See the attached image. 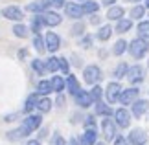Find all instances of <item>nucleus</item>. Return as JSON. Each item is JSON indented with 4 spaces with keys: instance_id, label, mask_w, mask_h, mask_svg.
Listing matches in <instances>:
<instances>
[{
    "instance_id": "obj_1",
    "label": "nucleus",
    "mask_w": 149,
    "mask_h": 145,
    "mask_svg": "<svg viewBox=\"0 0 149 145\" xmlns=\"http://www.w3.org/2000/svg\"><path fill=\"white\" fill-rule=\"evenodd\" d=\"M129 53L133 59H144V57L149 53V40L147 39H142V37H136L129 42Z\"/></svg>"
},
{
    "instance_id": "obj_2",
    "label": "nucleus",
    "mask_w": 149,
    "mask_h": 145,
    "mask_svg": "<svg viewBox=\"0 0 149 145\" xmlns=\"http://www.w3.org/2000/svg\"><path fill=\"white\" fill-rule=\"evenodd\" d=\"M101 79H103V72L98 65H88V66L83 68V81L87 85L94 86V85H98Z\"/></svg>"
},
{
    "instance_id": "obj_3",
    "label": "nucleus",
    "mask_w": 149,
    "mask_h": 145,
    "mask_svg": "<svg viewBox=\"0 0 149 145\" xmlns=\"http://www.w3.org/2000/svg\"><path fill=\"white\" fill-rule=\"evenodd\" d=\"M122 90H123V86L120 81H111V83L107 85V88H105V99L109 105H116V103H120V96H122Z\"/></svg>"
},
{
    "instance_id": "obj_4",
    "label": "nucleus",
    "mask_w": 149,
    "mask_h": 145,
    "mask_svg": "<svg viewBox=\"0 0 149 145\" xmlns=\"http://www.w3.org/2000/svg\"><path fill=\"white\" fill-rule=\"evenodd\" d=\"M0 15L6 20H11V22H22L24 20V9L19 8V6H6V8L0 9Z\"/></svg>"
},
{
    "instance_id": "obj_5",
    "label": "nucleus",
    "mask_w": 149,
    "mask_h": 145,
    "mask_svg": "<svg viewBox=\"0 0 149 145\" xmlns=\"http://www.w3.org/2000/svg\"><path fill=\"white\" fill-rule=\"evenodd\" d=\"M116 129H118V125L114 119H111V118L101 119V134H103V140L105 142H114V138L118 136Z\"/></svg>"
},
{
    "instance_id": "obj_6",
    "label": "nucleus",
    "mask_w": 149,
    "mask_h": 145,
    "mask_svg": "<svg viewBox=\"0 0 149 145\" xmlns=\"http://www.w3.org/2000/svg\"><path fill=\"white\" fill-rule=\"evenodd\" d=\"M22 127L26 129L28 134H31V132H35L41 129V125H42V114L41 112H37V114H28L24 119H22Z\"/></svg>"
},
{
    "instance_id": "obj_7",
    "label": "nucleus",
    "mask_w": 149,
    "mask_h": 145,
    "mask_svg": "<svg viewBox=\"0 0 149 145\" xmlns=\"http://www.w3.org/2000/svg\"><path fill=\"white\" fill-rule=\"evenodd\" d=\"M131 116L133 114H131L125 107H120V108L114 110L112 118H114V121H116V125L120 127V129H129L131 127Z\"/></svg>"
},
{
    "instance_id": "obj_8",
    "label": "nucleus",
    "mask_w": 149,
    "mask_h": 145,
    "mask_svg": "<svg viewBox=\"0 0 149 145\" xmlns=\"http://www.w3.org/2000/svg\"><path fill=\"white\" fill-rule=\"evenodd\" d=\"M127 79H129V83L133 85V86L140 85V83H144V81H146V70H144V66H140V65L129 66Z\"/></svg>"
},
{
    "instance_id": "obj_9",
    "label": "nucleus",
    "mask_w": 149,
    "mask_h": 145,
    "mask_svg": "<svg viewBox=\"0 0 149 145\" xmlns=\"http://www.w3.org/2000/svg\"><path fill=\"white\" fill-rule=\"evenodd\" d=\"M138 96H140L138 86H129V88H123L122 90V96H120V103H122L123 107L133 105V103L138 99Z\"/></svg>"
},
{
    "instance_id": "obj_10",
    "label": "nucleus",
    "mask_w": 149,
    "mask_h": 145,
    "mask_svg": "<svg viewBox=\"0 0 149 145\" xmlns=\"http://www.w3.org/2000/svg\"><path fill=\"white\" fill-rule=\"evenodd\" d=\"M65 15L68 17V19H72V20H81L83 17H85V11L81 8V4H77V2H66Z\"/></svg>"
},
{
    "instance_id": "obj_11",
    "label": "nucleus",
    "mask_w": 149,
    "mask_h": 145,
    "mask_svg": "<svg viewBox=\"0 0 149 145\" xmlns=\"http://www.w3.org/2000/svg\"><path fill=\"white\" fill-rule=\"evenodd\" d=\"M48 9H52V0H33V2L26 6V11H30L33 15L46 13Z\"/></svg>"
},
{
    "instance_id": "obj_12",
    "label": "nucleus",
    "mask_w": 149,
    "mask_h": 145,
    "mask_svg": "<svg viewBox=\"0 0 149 145\" xmlns=\"http://www.w3.org/2000/svg\"><path fill=\"white\" fill-rule=\"evenodd\" d=\"M127 140L131 145H146L147 143V134L144 129H131V132L127 134Z\"/></svg>"
},
{
    "instance_id": "obj_13",
    "label": "nucleus",
    "mask_w": 149,
    "mask_h": 145,
    "mask_svg": "<svg viewBox=\"0 0 149 145\" xmlns=\"http://www.w3.org/2000/svg\"><path fill=\"white\" fill-rule=\"evenodd\" d=\"M44 40H46V51H50V53H55L61 48V37L55 31H46Z\"/></svg>"
},
{
    "instance_id": "obj_14",
    "label": "nucleus",
    "mask_w": 149,
    "mask_h": 145,
    "mask_svg": "<svg viewBox=\"0 0 149 145\" xmlns=\"http://www.w3.org/2000/svg\"><path fill=\"white\" fill-rule=\"evenodd\" d=\"M149 112V101L146 99H136L133 105H131V114L134 116V118H142V116H146Z\"/></svg>"
},
{
    "instance_id": "obj_15",
    "label": "nucleus",
    "mask_w": 149,
    "mask_h": 145,
    "mask_svg": "<svg viewBox=\"0 0 149 145\" xmlns=\"http://www.w3.org/2000/svg\"><path fill=\"white\" fill-rule=\"evenodd\" d=\"M94 114L100 116V118H112L114 108L105 101H98V103H94Z\"/></svg>"
},
{
    "instance_id": "obj_16",
    "label": "nucleus",
    "mask_w": 149,
    "mask_h": 145,
    "mask_svg": "<svg viewBox=\"0 0 149 145\" xmlns=\"http://www.w3.org/2000/svg\"><path fill=\"white\" fill-rule=\"evenodd\" d=\"M74 99H76V105L79 108H88V107L94 105V99H92V96H90V90H81Z\"/></svg>"
},
{
    "instance_id": "obj_17",
    "label": "nucleus",
    "mask_w": 149,
    "mask_h": 145,
    "mask_svg": "<svg viewBox=\"0 0 149 145\" xmlns=\"http://www.w3.org/2000/svg\"><path fill=\"white\" fill-rule=\"evenodd\" d=\"M44 22H46V28H57L63 22V17L59 15L57 9H48L44 13Z\"/></svg>"
},
{
    "instance_id": "obj_18",
    "label": "nucleus",
    "mask_w": 149,
    "mask_h": 145,
    "mask_svg": "<svg viewBox=\"0 0 149 145\" xmlns=\"http://www.w3.org/2000/svg\"><path fill=\"white\" fill-rule=\"evenodd\" d=\"M107 20H112V22H118V20H122L123 17H125V9H123V6H111V8H107Z\"/></svg>"
},
{
    "instance_id": "obj_19",
    "label": "nucleus",
    "mask_w": 149,
    "mask_h": 145,
    "mask_svg": "<svg viewBox=\"0 0 149 145\" xmlns=\"http://www.w3.org/2000/svg\"><path fill=\"white\" fill-rule=\"evenodd\" d=\"M66 90H68V94L74 96V97H76L79 92L83 90L81 85H79V81H77V77H76L74 74H68V75H66Z\"/></svg>"
},
{
    "instance_id": "obj_20",
    "label": "nucleus",
    "mask_w": 149,
    "mask_h": 145,
    "mask_svg": "<svg viewBox=\"0 0 149 145\" xmlns=\"http://www.w3.org/2000/svg\"><path fill=\"white\" fill-rule=\"evenodd\" d=\"M39 96L37 92H33V94H30L26 97V101H24V107H22V114H33V110H37V101H39Z\"/></svg>"
},
{
    "instance_id": "obj_21",
    "label": "nucleus",
    "mask_w": 149,
    "mask_h": 145,
    "mask_svg": "<svg viewBox=\"0 0 149 145\" xmlns=\"http://www.w3.org/2000/svg\"><path fill=\"white\" fill-rule=\"evenodd\" d=\"M81 145H96L98 142V129H85V132L79 136Z\"/></svg>"
},
{
    "instance_id": "obj_22",
    "label": "nucleus",
    "mask_w": 149,
    "mask_h": 145,
    "mask_svg": "<svg viewBox=\"0 0 149 145\" xmlns=\"http://www.w3.org/2000/svg\"><path fill=\"white\" fill-rule=\"evenodd\" d=\"M112 33H114V28H112L111 24H103V26L98 28V31H96L94 37L98 39L100 42H107V40L112 37Z\"/></svg>"
},
{
    "instance_id": "obj_23",
    "label": "nucleus",
    "mask_w": 149,
    "mask_h": 145,
    "mask_svg": "<svg viewBox=\"0 0 149 145\" xmlns=\"http://www.w3.org/2000/svg\"><path fill=\"white\" fill-rule=\"evenodd\" d=\"M50 83H52V88H54L55 94H63L66 90V77H63V75H52Z\"/></svg>"
},
{
    "instance_id": "obj_24",
    "label": "nucleus",
    "mask_w": 149,
    "mask_h": 145,
    "mask_svg": "<svg viewBox=\"0 0 149 145\" xmlns=\"http://www.w3.org/2000/svg\"><path fill=\"white\" fill-rule=\"evenodd\" d=\"M42 28H46V22H44V13L33 15L31 17V22H30V30L33 33H41Z\"/></svg>"
},
{
    "instance_id": "obj_25",
    "label": "nucleus",
    "mask_w": 149,
    "mask_h": 145,
    "mask_svg": "<svg viewBox=\"0 0 149 145\" xmlns=\"http://www.w3.org/2000/svg\"><path fill=\"white\" fill-rule=\"evenodd\" d=\"M35 92L39 96H50L52 92H54V88H52V83H50V79H41L37 83V86H35Z\"/></svg>"
},
{
    "instance_id": "obj_26",
    "label": "nucleus",
    "mask_w": 149,
    "mask_h": 145,
    "mask_svg": "<svg viewBox=\"0 0 149 145\" xmlns=\"http://www.w3.org/2000/svg\"><path fill=\"white\" fill-rule=\"evenodd\" d=\"M52 107H54V101L50 99L48 96H42V97H39V101H37V112H41V114H48Z\"/></svg>"
},
{
    "instance_id": "obj_27",
    "label": "nucleus",
    "mask_w": 149,
    "mask_h": 145,
    "mask_svg": "<svg viewBox=\"0 0 149 145\" xmlns=\"http://www.w3.org/2000/svg\"><path fill=\"white\" fill-rule=\"evenodd\" d=\"M81 8L85 11V15H94V13H98V11H100L101 4L96 2V0H83V2H81Z\"/></svg>"
},
{
    "instance_id": "obj_28",
    "label": "nucleus",
    "mask_w": 149,
    "mask_h": 145,
    "mask_svg": "<svg viewBox=\"0 0 149 145\" xmlns=\"http://www.w3.org/2000/svg\"><path fill=\"white\" fill-rule=\"evenodd\" d=\"M146 9H147V8H146L144 4H134L133 8L129 9V17H131L133 20H142V19L146 17Z\"/></svg>"
},
{
    "instance_id": "obj_29",
    "label": "nucleus",
    "mask_w": 149,
    "mask_h": 145,
    "mask_svg": "<svg viewBox=\"0 0 149 145\" xmlns=\"http://www.w3.org/2000/svg\"><path fill=\"white\" fill-rule=\"evenodd\" d=\"M131 30H133V19H125V17H123L122 20H118L116 26H114V31L122 33V35H123V33H127V31H131Z\"/></svg>"
},
{
    "instance_id": "obj_30",
    "label": "nucleus",
    "mask_w": 149,
    "mask_h": 145,
    "mask_svg": "<svg viewBox=\"0 0 149 145\" xmlns=\"http://www.w3.org/2000/svg\"><path fill=\"white\" fill-rule=\"evenodd\" d=\"M11 31H13V35L17 37V39H26L28 35H30V28H28L26 24H22V22H15V24H13V30H11Z\"/></svg>"
},
{
    "instance_id": "obj_31",
    "label": "nucleus",
    "mask_w": 149,
    "mask_h": 145,
    "mask_svg": "<svg viewBox=\"0 0 149 145\" xmlns=\"http://www.w3.org/2000/svg\"><path fill=\"white\" fill-rule=\"evenodd\" d=\"M31 70L35 72L37 75H41V77H42V75H46V72H48V68H46V61L39 59V57H37V59H33V61H31Z\"/></svg>"
},
{
    "instance_id": "obj_32",
    "label": "nucleus",
    "mask_w": 149,
    "mask_h": 145,
    "mask_svg": "<svg viewBox=\"0 0 149 145\" xmlns=\"http://www.w3.org/2000/svg\"><path fill=\"white\" fill-rule=\"evenodd\" d=\"M129 50V42L125 39H118L116 42H114V46H112V53L116 55V57H120V55H123L125 51Z\"/></svg>"
},
{
    "instance_id": "obj_33",
    "label": "nucleus",
    "mask_w": 149,
    "mask_h": 145,
    "mask_svg": "<svg viewBox=\"0 0 149 145\" xmlns=\"http://www.w3.org/2000/svg\"><path fill=\"white\" fill-rule=\"evenodd\" d=\"M33 48L37 53H44L46 51V40L41 33H33Z\"/></svg>"
},
{
    "instance_id": "obj_34",
    "label": "nucleus",
    "mask_w": 149,
    "mask_h": 145,
    "mask_svg": "<svg viewBox=\"0 0 149 145\" xmlns=\"http://www.w3.org/2000/svg\"><path fill=\"white\" fill-rule=\"evenodd\" d=\"M127 74H129V65H127V62H120V65L112 70V75H114V79H116V81L127 77Z\"/></svg>"
},
{
    "instance_id": "obj_35",
    "label": "nucleus",
    "mask_w": 149,
    "mask_h": 145,
    "mask_svg": "<svg viewBox=\"0 0 149 145\" xmlns=\"http://www.w3.org/2000/svg\"><path fill=\"white\" fill-rule=\"evenodd\" d=\"M28 136H30V134H28V132H26V129H24V127H22V125L8 132V138H9L11 142H15V140H22V138H28Z\"/></svg>"
},
{
    "instance_id": "obj_36",
    "label": "nucleus",
    "mask_w": 149,
    "mask_h": 145,
    "mask_svg": "<svg viewBox=\"0 0 149 145\" xmlns=\"http://www.w3.org/2000/svg\"><path fill=\"white\" fill-rule=\"evenodd\" d=\"M136 33H138V37L149 40V20H140L136 26Z\"/></svg>"
},
{
    "instance_id": "obj_37",
    "label": "nucleus",
    "mask_w": 149,
    "mask_h": 145,
    "mask_svg": "<svg viewBox=\"0 0 149 145\" xmlns=\"http://www.w3.org/2000/svg\"><path fill=\"white\" fill-rule=\"evenodd\" d=\"M46 68H48L50 74H57V72H59V57L52 55L50 59H46Z\"/></svg>"
},
{
    "instance_id": "obj_38",
    "label": "nucleus",
    "mask_w": 149,
    "mask_h": 145,
    "mask_svg": "<svg viewBox=\"0 0 149 145\" xmlns=\"http://www.w3.org/2000/svg\"><path fill=\"white\" fill-rule=\"evenodd\" d=\"M90 96H92V99H94V103H98V101H103V96H105V90L100 86V83L98 85H94L92 86V90H90Z\"/></svg>"
},
{
    "instance_id": "obj_39",
    "label": "nucleus",
    "mask_w": 149,
    "mask_h": 145,
    "mask_svg": "<svg viewBox=\"0 0 149 145\" xmlns=\"http://www.w3.org/2000/svg\"><path fill=\"white\" fill-rule=\"evenodd\" d=\"M70 33H72L74 37H83L85 35V24H83L81 20H77L76 24L70 28Z\"/></svg>"
},
{
    "instance_id": "obj_40",
    "label": "nucleus",
    "mask_w": 149,
    "mask_h": 145,
    "mask_svg": "<svg viewBox=\"0 0 149 145\" xmlns=\"http://www.w3.org/2000/svg\"><path fill=\"white\" fill-rule=\"evenodd\" d=\"M59 72L65 75L70 74V62H68L66 57H59Z\"/></svg>"
},
{
    "instance_id": "obj_41",
    "label": "nucleus",
    "mask_w": 149,
    "mask_h": 145,
    "mask_svg": "<svg viewBox=\"0 0 149 145\" xmlns=\"http://www.w3.org/2000/svg\"><path fill=\"white\" fill-rule=\"evenodd\" d=\"M92 42H94V37L92 35H83L81 39H79V46L85 50H88V48H92Z\"/></svg>"
},
{
    "instance_id": "obj_42",
    "label": "nucleus",
    "mask_w": 149,
    "mask_h": 145,
    "mask_svg": "<svg viewBox=\"0 0 149 145\" xmlns=\"http://www.w3.org/2000/svg\"><path fill=\"white\" fill-rule=\"evenodd\" d=\"M83 127L85 129H98V125H96V114L92 116H87V118H85V121H83Z\"/></svg>"
},
{
    "instance_id": "obj_43",
    "label": "nucleus",
    "mask_w": 149,
    "mask_h": 145,
    "mask_svg": "<svg viewBox=\"0 0 149 145\" xmlns=\"http://www.w3.org/2000/svg\"><path fill=\"white\" fill-rule=\"evenodd\" d=\"M50 145H66V140L59 134V132H55V134L50 138Z\"/></svg>"
},
{
    "instance_id": "obj_44",
    "label": "nucleus",
    "mask_w": 149,
    "mask_h": 145,
    "mask_svg": "<svg viewBox=\"0 0 149 145\" xmlns=\"http://www.w3.org/2000/svg\"><path fill=\"white\" fill-rule=\"evenodd\" d=\"M112 143H114V145H131L129 140H127L125 136H122V134H118L116 138H114V142H112Z\"/></svg>"
},
{
    "instance_id": "obj_45",
    "label": "nucleus",
    "mask_w": 149,
    "mask_h": 145,
    "mask_svg": "<svg viewBox=\"0 0 149 145\" xmlns=\"http://www.w3.org/2000/svg\"><path fill=\"white\" fill-rule=\"evenodd\" d=\"M66 0H52V8L54 9H65Z\"/></svg>"
},
{
    "instance_id": "obj_46",
    "label": "nucleus",
    "mask_w": 149,
    "mask_h": 145,
    "mask_svg": "<svg viewBox=\"0 0 149 145\" xmlns=\"http://www.w3.org/2000/svg\"><path fill=\"white\" fill-rule=\"evenodd\" d=\"M100 22H101V17H100L98 13H94V15H90V24H92V26H98V24H100Z\"/></svg>"
},
{
    "instance_id": "obj_47",
    "label": "nucleus",
    "mask_w": 149,
    "mask_h": 145,
    "mask_svg": "<svg viewBox=\"0 0 149 145\" xmlns=\"http://www.w3.org/2000/svg\"><path fill=\"white\" fill-rule=\"evenodd\" d=\"M17 57H19L20 61H24L26 57H28V50H26V48H20L19 51H17Z\"/></svg>"
},
{
    "instance_id": "obj_48",
    "label": "nucleus",
    "mask_w": 149,
    "mask_h": 145,
    "mask_svg": "<svg viewBox=\"0 0 149 145\" xmlns=\"http://www.w3.org/2000/svg\"><path fill=\"white\" fill-rule=\"evenodd\" d=\"M55 105H57V107H63V105H65V97H63V94H57Z\"/></svg>"
},
{
    "instance_id": "obj_49",
    "label": "nucleus",
    "mask_w": 149,
    "mask_h": 145,
    "mask_svg": "<svg viewBox=\"0 0 149 145\" xmlns=\"http://www.w3.org/2000/svg\"><path fill=\"white\" fill-rule=\"evenodd\" d=\"M118 0H101V4L103 6H107V8H111V6H116Z\"/></svg>"
},
{
    "instance_id": "obj_50",
    "label": "nucleus",
    "mask_w": 149,
    "mask_h": 145,
    "mask_svg": "<svg viewBox=\"0 0 149 145\" xmlns=\"http://www.w3.org/2000/svg\"><path fill=\"white\" fill-rule=\"evenodd\" d=\"M66 145H81V142H79V138H70L66 142Z\"/></svg>"
},
{
    "instance_id": "obj_51",
    "label": "nucleus",
    "mask_w": 149,
    "mask_h": 145,
    "mask_svg": "<svg viewBox=\"0 0 149 145\" xmlns=\"http://www.w3.org/2000/svg\"><path fill=\"white\" fill-rule=\"evenodd\" d=\"M46 134H48L46 129H39V138H37V140H42V138H46Z\"/></svg>"
},
{
    "instance_id": "obj_52",
    "label": "nucleus",
    "mask_w": 149,
    "mask_h": 145,
    "mask_svg": "<svg viewBox=\"0 0 149 145\" xmlns=\"http://www.w3.org/2000/svg\"><path fill=\"white\" fill-rule=\"evenodd\" d=\"M26 145H41V140H28Z\"/></svg>"
},
{
    "instance_id": "obj_53",
    "label": "nucleus",
    "mask_w": 149,
    "mask_h": 145,
    "mask_svg": "<svg viewBox=\"0 0 149 145\" xmlns=\"http://www.w3.org/2000/svg\"><path fill=\"white\" fill-rule=\"evenodd\" d=\"M123 2H127V4H140L142 0H123Z\"/></svg>"
},
{
    "instance_id": "obj_54",
    "label": "nucleus",
    "mask_w": 149,
    "mask_h": 145,
    "mask_svg": "<svg viewBox=\"0 0 149 145\" xmlns=\"http://www.w3.org/2000/svg\"><path fill=\"white\" fill-rule=\"evenodd\" d=\"M96 145H105V142H96Z\"/></svg>"
},
{
    "instance_id": "obj_55",
    "label": "nucleus",
    "mask_w": 149,
    "mask_h": 145,
    "mask_svg": "<svg viewBox=\"0 0 149 145\" xmlns=\"http://www.w3.org/2000/svg\"><path fill=\"white\" fill-rule=\"evenodd\" d=\"M144 6H146V8L149 9V0H146V4H144Z\"/></svg>"
},
{
    "instance_id": "obj_56",
    "label": "nucleus",
    "mask_w": 149,
    "mask_h": 145,
    "mask_svg": "<svg viewBox=\"0 0 149 145\" xmlns=\"http://www.w3.org/2000/svg\"><path fill=\"white\" fill-rule=\"evenodd\" d=\"M76 2H83V0H76Z\"/></svg>"
},
{
    "instance_id": "obj_57",
    "label": "nucleus",
    "mask_w": 149,
    "mask_h": 145,
    "mask_svg": "<svg viewBox=\"0 0 149 145\" xmlns=\"http://www.w3.org/2000/svg\"><path fill=\"white\" fill-rule=\"evenodd\" d=\"M147 20H149V13H147Z\"/></svg>"
},
{
    "instance_id": "obj_58",
    "label": "nucleus",
    "mask_w": 149,
    "mask_h": 145,
    "mask_svg": "<svg viewBox=\"0 0 149 145\" xmlns=\"http://www.w3.org/2000/svg\"><path fill=\"white\" fill-rule=\"evenodd\" d=\"M147 68H149V61H147Z\"/></svg>"
}]
</instances>
